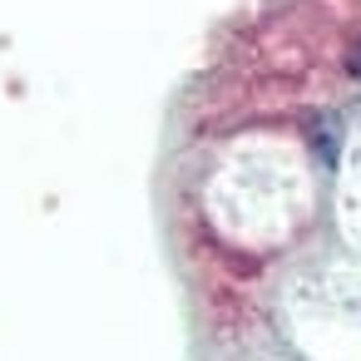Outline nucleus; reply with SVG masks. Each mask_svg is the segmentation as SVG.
<instances>
[{"mask_svg":"<svg viewBox=\"0 0 361 361\" xmlns=\"http://www.w3.org/2000/svg\"><path fill=\"white\" fill-rule=\"evenodd\" d=\"M346 70H351V75H356V80H361V40H356V45H351V50H346Z\"/></svg>","mask_w":361,"mask_h":361,"instance_id":"nucleus-1","label":"nucleus"}]
</instances>
